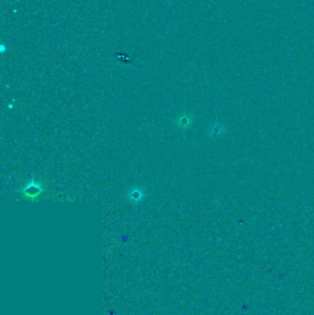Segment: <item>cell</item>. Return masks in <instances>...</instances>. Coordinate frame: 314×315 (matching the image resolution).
I'll list each match as a JSON object with an SVG mask.
<instances>
[{
  "mask_svg": "<svg viewBox=\"0 0 314 315\" xmlns=\"http://www.w3.org/2000/svg\"><path fill=\"white\" fill-rule=\"evenodd\" d=\"M193 123V118L192 115H188V114H181L179 115L176 119V125L178 128L181 129H186L192 126Z\"/></svg>",
  "mask_w": 314,
  "mask_h": 315,
  "instance_id": "3957f363",
  "label": "cell"
},
{
  "mask_svg": "<svg viewBox=\"0 0 314 315\" xmlns=\"http://www.w3.org/2000/svg\"><path fill=\"white\" fill-rule=\"evenodd\" d=\"M145 189L143 187H132L127 193V198L133 205H139L145 198Z\"/></svg>",
  "mask_w": 314,
  "mask_h": 315,
  "instance_id": "7a4b0ae2",
  "label": "cell"
},
{
  "mask_svg": "<svg viewBox=\"0 0 314 315\" xmlns=\"http://www.w3.org/2000/svg\"><path fill=\"white\" fill-rule=\"evenodd\" d=\"M44 188L42 182L36 181L34 179H31L30 182H27L23 187L19 189L20 194L24 196L28 200L35 201L38 197L43 193Z\"/></svg>",
  "mask_w": 314,
  "mask_h": 315,
  "instance_id": "6da1fadb",
  "label": "cell"
}]
</instances>
